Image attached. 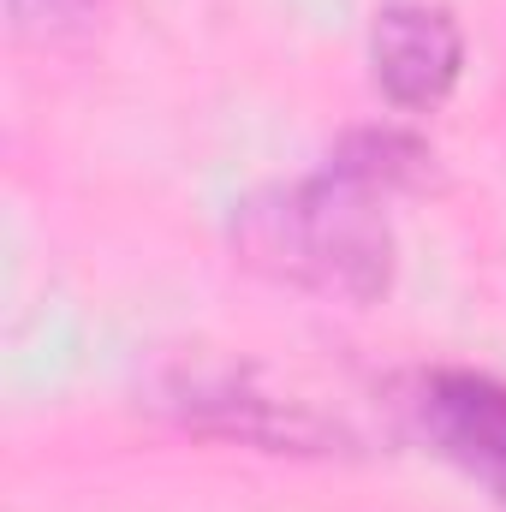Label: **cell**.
<instances>
[{
  "label": "cell",
  "instance_id": "obj_5",
  "mask_svg": "<svg viewBox=\"0 0 506 512\" xmlns=\"http://www.w3.org/2000/svg\"><path fill=\"white\" fill-rule=\"evenodd\" d=\"M328 167H334L340 179H352V185L376 191V197H393V191H417V185L429 179L435 155H429V143H423V137H411V131L370 126V131L340 137V149L328 155Z\"/></svg>",
  "mask_w": 506,
  "mask_h": 512
},
{
  "label": "cell",
  "instance_id": "obj_2",
  "mask_svg": "<svg viewBox=\"0 0 506 512\" xmlns=\"http://www.w3.org/2000/svg\"><path fill=\"white\" fill-rule=\"evenodd\" d=\"M465 72V36L447 6L393 0L370 24V78L393 108H435Z\"/></svg>",
  "mask_w": 506,
  "mask_h": 512
},
{
  "label": "cell",
  "instance_id": "obj_6",
  "mask_svg": "<svg viewBox=\"0 0 506 512\" xmlns=\"http://www.w3.org/2000/svg\"><path fill=\"white\" fill-rule=\"evenodd\" d=\"M6 6H12L18 24H42V30H48V24H60V18H78L90 0H6Z\"/></svg>",
  "mask_w": 506,
  "mask_h": 512
},
{
  "label": "cell",
  "instance_id": "obj_3",
  "mask_svg": "<svg viewBox=\"0 0 506 512\" xmlns=\"http://www.w3.org/2000/svg\"><path fill=\"white\" fill-rule=\"evenodd\" d=\"M417 423L441 459L506 501V387L471 370H441L417 387Z\"/></svg>",
  "mask_w": 506,
  "mask_h": 512
},
{
  "label": "cell",
  "instance_id": "obj_1",
  "mask_svg": "<svg viewBox=\"0 0 506 512\" xmlns=\"http://www.w3.org/2000/svg\"><path fill=\"white\" fill-rule=\"evenodd\" d=\"M233 245L268 280L346 304H376L393 280V233L381 197L340 179L334 167L251 197L233 221Z\"/></svg>",
  "mask_w": 506,
  "mask_h": 512
},
{
  "label": "cell",
  "instance_id": "obj_4",
  "mask_svg": "<svg viewBox=\"0 0 506 512\" xmlns=\"http://www.w3.org/2000/svg\"><path fill=\"white\" fill-rule=\"evenodd\" d=\"M185 417L197 429H215V435H239L256 441L268 453H334L346 441L340 423H328L322 411L298 405V399H274L251 387L245 376H221V382H191L185 387Z\"/></svg>",
  "mask_w": 506,
  "mask_h": 512
}]
</instances>
